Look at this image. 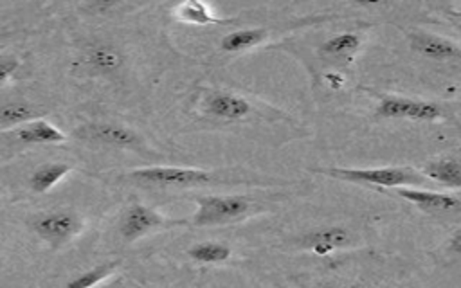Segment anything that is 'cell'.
I'll list each match as a JSON object with an SVG mask.
<instances>
[{
	"instance_id": "6",
	"label": "cell",
	"mask_w": 461,
	"mask_h": 288,
	"mask_svg": "<svg viewBox=\"0 0 461 288\" xmlns=\"http://www.w3.org/2000/svg\"><path fill=\"white\" fill-rule=\"evenodd\" d=\"M376 117L409 119V121H438L441 108L432 101L411 99L402 95H385L376 106Z\"/></svg>"
},
{
	"instance_id": "1",
	"label": "cell",
	"mask_w": 461,
	"mask_h": 288,
	"mask_svg": "<svg viewBox=\"0 0 461 288\" xmlns=\"http://www.w3.org/2000/svg\"><path fill=\"white\" fill-rule=\"evenodd\" d=\"M319 173L344 180L349 184L376 187V189H398V187H418L429 180L412 167H326Z\"/></svg>"
},
{
	"instance_id": "21",
	"label": "cell",
	"mask_w": 461,
	"mask_h": 288,
	"mask_svg": "<svg viewBox=\"0 0 461 288\" xmlns=\"http://www.w3.org/2000/svg\"><path fill=\"white\" fill-rule=\"evenodd\" d=\"M115 268H117V261L95 265L94 268H88L86 272H83V274L76 275L74 279H70L68 283H65L61 288H94L101 281H104Z\"/></svg>"
},
{
	"instance_id": "22",
	"label": "cell",
	"mask_w": 461,
	"mask_h": 288,
	"mask_svg": "<svg viewBox=\"0 0 461 288\" xmlns=\"http://www.w3.org/2000/svg\"><path fill=\"white\" fill-rule=\"evenodd\" d=\"M20 67V59L13 54H5L0 56V86L18 70Z\"/></svg>"
},
{
	"instance_id": "9",
	"label": "cell",
	"mask_w": 461,
	"mask_h": 288,
	"mask_svg": "<svg viewBox=\"0 0 461 288\" xmlns=\"http://www.w3.org/2000/svg\"><path fill=\"white\" fill-rule=\"evenodd\" d=\"M205 112L216 119L240 121L250 115L252 106L247 99L229 94V92H212L205 99Z\"/></svg>"
},
{
	"instance_id": "24",
	"label": "cell",
	"mask_w": 461,
	"mask_h": 288,
	"mask_svg": "<svg viewBox=\"0 0 461 288\" xmlns=\"http://www.w3.org/2000/svg\"><path fill=\"white\" fill-rule=\"evenodd\" d=\"M459 108H461V97H459Z\"/></svg>"
},
{
	"instance_id": "5",
	"label": "cell",
	"mask_w": 461,
	"mask_h": 288,
	"mask_svg": "<svg viewBox=\"0 0 461 288\" xmlns=\"http://www.w3.org/2000/svg\"><path fill=\"white\" fill-rule=\"evenodd\" d=\"M32 230L52 248L63 247L83 230V220L79 214L70 211H54L40 214L32 221Z\"/></svg>"
},
{
	"instance_id": "18",
	"label": "cell",
	"mask_w": 461,
	"mask_h": 288,
	"mask_svg": "<svg viewBox=\"0 0 461 288\" xmlns=\"http://www.w3.org/2000/svg\"><path fill=\"white\" fill-rule=\"evenodd\" d=\"M70 173V166L65 162H49L36 167L29 178V185L34 193H47L52 189L65 175Z\"/></svg>"
},
{
	"instance_id": "16",
	"label": "cell",
	"mask_w": 461,
	"mask_h": 288,
	"mask_svg": "<svg viewBox=\"0 0 461 288\" xmlns=\"http://www.w3.org/2000/svg\"><path fill=\"white\" fill-rule=\"evenodd\" d=\"M41 108L34 106L27 101H13L0 104V130L23 126L31 121L41 119Z\"/></svg>"
},
{
	"instance_id": "19",
	"label": "cell",
	"mask_w": 461,
	"mask_h": 288,
	"mask_svg": "<svg viewBox=\"0 0 461 288\" xmlns=\"http://www.w3.org/2000/svg\"><path fill=\"white\" fill-rule=\"evenodd\" d=\"M175 16L182 22H189V23H196V25H212V23H230V20L220 18L216 16L205 4L196 2V0H189V2H182L175 7Z\"/></svg>"
},
{
	"instance_id": "15",
	"label": "cell",
	"mask_w": 461,
	"mask_h": 288,
	"mask_svg": "<svg viewBox=\"0 0 461 288\" xmlns=\"http://www.w3.org/2000/svg\"><path fill=\"white\" fill-rule=\"evenodd\" d=\"M427 180L438 182L450 189L461 187V164L456 158H436L423 164L420 171Z\"/></svg>"
},
{
	"instance_id": "14",
	"label": "cell",
	"mask_w": 461,
	"mask_h": 288,
	"mask_svg": "<svg viewBox=\"0 0 461 288\" xmlns=\"http://www.w3.org/2000/svg\"><path fill=\"white\" fill-rule=\"evenodd\" d=\"M360 45H362L360 34H357V32H342V34H337V36L326 40L319 47V54L322 58H326V59L346 63V61L353 59V56L357 54Z\"/></svg>"
},
{
	"instance_id": "3",
	"label": "cell",
	"mask_w": 461,
	"mask_h": 288,
	"mask_svg": "<svg viewBox=\"0 0 461 288\" xmlns=\"http://www.w3.org/2000/svg\"><path fill=\"white\" fill-rule=\"evenodd\" d=\"M130 180L144 187L158 189H189L212 182V175L203 169L175 167V166H151L133 169L128 175Z\"/></svg>"
},
{
	"instance_id": "4",
	"label": "cell",
	"mask_w": 461,
	"mask_h": 288,
	"mask_svg": "<svg viewBox=\"0 0 461 288\" xmlns=\"http://www.w3.org/2000/svg\"><path fill=\"white\" fill-rule=\"evenodd\" d=\"M394 194L412 203L438 223L461 230V202L456 196L418 187H398Z\"/></svg>"
},
{
	"instance_id": "7",
	"label": "cell",
	"mask_w": 461,
	"mask_h": 288,
	"mask_svg": "<svg viewBox=\"0 0 461 288\" xmlns=\"http://www.w3.org/2000/svg\"><path fill=\"white\" fill-rule=\"evenodd\" d=\"M77 133L90 142H97V144L117 148V149H128V151L144 149V140L135 130L115 124V122H92L83 126Z\"/></svg>"
},
{
	"instance_id": "11",
	"label": "cell",
	"mask_w": 461,
	"mask_h": 288,
	"mask_svg": "<svg viewBox=\"0 0 461 288\" xmlns=\"http://www.w3.org/2000/svg\"><path fill=\"white\" fill-rule=\"evenodd\" d=\"M349 241H351V234L342 227H328V229L312 230L301 238V245L304 248H310L321 256L330 254L337 248H342Z\"/></svg>"
},
{
	"instance_id": "2",
	"label": "cell",
	"mask_w": 461,
	"mask_h": 288,
	"mask_svg": "<svg viewBox=\"0 0 461 288\" xmlns=\"http://www.w3.org/2000/svg\"><path fill=\"white\" fill-rule=\"evenodd\" d=\"M196 211L191 223L196 227L225 225L243 220L254 207V202L240 194H209L196 196Z\"/></svg>"
},
{
	"instance_id": "17",
	"label": "cell",
	"mask_w": 461,
	"mask_h": 288,
	"mask_svg": "<svg viewBox=\"0 0 461 288\" xmlns=\"http://www.w3.org/2000/svg\"><path fill=\"white\" fill-rule=\"evenodd\" d=\"M268 32L267 29L261 27H252V29H240L225 34L220 41L221 50L225 52H241L247 49H252L267 40Z\"/></svg>"
},
{
	"instance_id": "25",
	"label": "cell",
	"mask_w": 461,
	"mask_h": 288,
	"mask_svg": "<svg viewBox=\"0 0 461 288\" xmlns=\"http://www.w3.org/2000/svg\"><path fill=\"white\" fill-rule=\"evenodd\" d=\"M459 140H461V133H459Z\"/></svg>"
},
{
	"instance_id": "13",
	"label": "cell",
	"mask_w": 461,
	"mask_h": 288,
	"mask_svg": "<svg viewBox=\"0 0 461 288\" xmlns=\"http://www.w3.org/2000/svg\"><path fill=\"white\" fill-rule=\"evenodd\" d=\"M83 63L95 74H113L124 65V56L113 45H95L86 50Z\"/></svg>"
},
{
	"instance_id": "23",
	"label": "cell",
	"mask_w": 461,
	"mask_h": 288,
	"mask_svg": "<svg viewBox=\"0 0 461 288\" xmlns=\"http://www.w3.org/2000/svg\"><path fill=\"white\" fill-rule=\"evenodd\" d=\"M450 252L461 261V238H454L450 241Z\"/></svg>"
},
{
	"instance_id": "12",
	"label": "cell",
	"mask_w": 461,
	"mask_h": 288,
	"mask_svg": "<svg viewBox=\"0 0 461 288\" xmlns=\"http://www.w3.org/2000/svg\"><path fill=\"white\" fill-rule=\"evenodd\" d=\"M14 135L22 144H61L67 140L65 133L45 119H36L20 126Z\"/></svg>"
},
{
	"instance_id": "20",
	"label": "cell",
	"mask_w": 461,
	"mask_h": 288,
	"mask_svg": "<svg viewBox=\"0 0 461 288\" xmlns=\"http://www.w3.org/2000/svg\"><path fill=\"white\" fill-rule=\"evenodd\" d=\"M187 254L196 263L214 265V263H223L230 257V247L225 243H218V241H203V243L191 247L187 250Z\"/></svg>"
},
{
	"instance_id": "8",
	"label": "cell",
	"mask_w": 461,
	"mask_h": 288,
	"mask_svg": "<svg viewBox=\"0 0 461 288\" xmlns=\"http://www.w3.org/2000/svg\"><path fill=\"white\" fill-rule=\"evenodd\" d=\"M185 221H176V220H167L166 216H162L160 212H157L151 207H146L142 203H133L130 205L121 220V236L126 241H135L157 229L162 227H173V225H180Z\"/></svg>"
},
{
	"instance_id": "10",
	"label": "cell",
	"mask_w": 461,
	"mask_h": 288,
	"mask_svg": "<svg viewBox=\"0 0 461 288\" xmlns=\"http://www.w3.org/2000/svg\"><path fill=\"white\" fill-rule=\"evenodd\" d=\"M409 43L418 54L432 59H450L459 54V49L456 43L430 32H421V31L412 32L409 34Z\"/></svg>"
}]
</instances>
